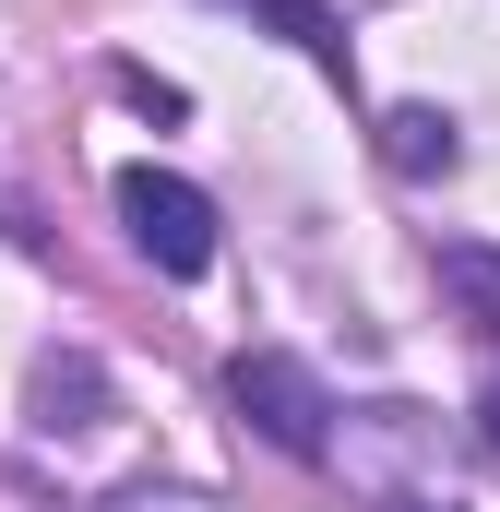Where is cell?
Returning <instances> with one entry per match:
<instances>
[{"label":"cell","mask_w":500,"mask_h":512,"mask_svg":"<svg viewBox=\"0 0 500 512\" xmlns=\"http://www.w3.org/2000/svg\"><path fill=\"white\" fill-rule=\"evenodd\" d=\"M441 286L477 310V322H500V262L489 251H465V239H441Z\"/></svg>","instance_id":"obj_6"},{"label":"cell","mask_w":500,"mask_h":512,"mask_svg":"<svg viewBox=\"0 0 500 512\" xmlns=\"http://www.w3.org/2000/svg\"><path fill=\"white\" fill-rule=\"evenodd\" d=\"M227 405H239L274 453H298V465H322V453H334V393H322L310 358H286V346H250L239 370H227Z\"/></svg>","instance_id":"obj_1"},{"label":"cell","mask_w":500,"mask_h":512,"mask_svg":"<svg viewBox=\"0 0 500 512\" xmlns=\"http://www.w3.org/2000/svg\"><path fill=\"white\" fill-rule=\"evenodd\" d=\"M36 429H48V441H72V429H96V417H108V370H96V358H84V346H60V358H36Z\"/></svg>","instance_id":"obj_3"},{"label":"cell","mask_w":500,"mask_h":512,"mask_svg":"<svg viewBox=\"0 0 500 512\" xmlns=\"http://www.w3.org/2000/svg\"><path fill=\"white\" fill-rule=\"evenodd\" d=\"M120 227H131V251L155 274H203L215 262V203L191 179H167V167H131L120 179Z\"/></svg>","instance_id":"obj_2"},{"label":"cell","mask_w":500,"mask_h":512,"mask_svg":"<svg viewBox=\"0 0 500 512\" xmlns=\"http://www.w3.org/2000/svg\"><path fill=\"white\" fill-rule=\"evenodd\" d=\"M381 167H405V179H453V167H465L453 108H381Z\"/></svg>","instance_id":"obj_4"},{"label":"cell","mask_w":500,"mask_h":512,"mask_svg":"<svg viewBox=\"0 0 500 512\" xmlns=\"http://www.w3.org/2000/svg\"><path fill=\"white\" fill-rule=\"evenodd\" d=\"M489 441H500V393H489Z\"/></svg>","instance_id":"obj_8"},{"label":"cell","mask_w":500,"mask_h":512,"mask_svg":"<svg viewBox=\"0 0 500 512\" xmlns=\"http://www.w3.org/2000/svg\"><path fill=\"white\" fill-rule=\"evenodd\" d=\"M120 512H203V501H191V489H131Z\"/></svg>","instance_id":"obj_7"},{"label":"cell","mask_w":500,"mask_h":512,"mask_svg":"<svg viewBox=\"0 0 500 512\" xmlns=\"http://www.w3.org/2000/svg\"><path fill=\"white\" fill-rule=\"evenodd\" d=\"M239 12H262V24H286V36H298V48H310L322 72H346V24H334L322 0H239Z\"/></svg>","instance_id":"obj_5"}]
</instances>
